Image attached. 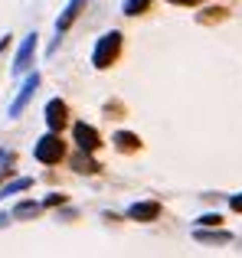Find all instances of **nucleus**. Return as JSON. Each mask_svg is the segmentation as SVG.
<instances>
[{
	"label": "nucleus",
	"mask_w": 242,
	"mask_h": 258,
	"mask_svg": "<svg viewBox=\"0 0 242 258\" xmlns=\"http://www.w3.org/2000/svg\"><path fill=\"white\" fill-rule=\"evenodd\" d=\"M115 144H118V151L131 154V151H138V147H141V138H138V134H131V131H118L115 134Z\"/></svg>",
	"instance_id": "obj_10"
},
{
	"label": "nucleus",
	"mask_w": 242,
	"mask_h": 258,
	"mask_svg": "<svg viewBox=\"0 0 242 258\" xmlns=\"http://www.w3.org/2000/svg\"><path fill=\"white\" fill-rule=\"evenodd\" d=\"M33 154H36L39 164H59V160L66 157V144H63V138L52 131V134H46V138H39V144H36Z\"/></svg>",
	"instance_id": "obj_2"
},
{
	"label": "nucleus",
	"mask_w": 242,
	"mask_h": 258,
	"mask_svg": "<svg viewBox=\"0 0 242 258\" xmlns=\"http://www.w3.org/2000/svg\"><path fill=\"white\" fill-rule=\"evenodd\" d=\"M223 17H226V10H223V7H210V10H206L200 20H203V23H210V20H223Z\"/></svg>",
	"instance_id": "obj_15"
},
{
	"label": "nucleus",
	"mask_w": 242,
	"mask_h": 258,
	"mask_svg": "<svg viewBox=\"0 0 242 258\" xmlns=\"http://www.w3.org/2000/svg\"><path fill=\"white\" fill-rule=\"evenodd\" d=\"M72 134H76V144H79V151H89V154H95V151H98V144H102L98 131H95L92 124H85V121H79V124L72 127Z\"/></svg>",
	"instance_id": "obj_3"
},
{
	"label": "nucleus",
	"mask_w": 242,
	"mask_h": 258,
	"mask_svg": "<svg viewBox=\"0 0 242 258\" xmlns=\"http://www.w3.org/2000/svg\"><path fill=\"white\" fill-rule=\"evenodd\" d=\"M229 239H232V235L229 232H219V229H216V232H203V229L197 232V242H213V245H216V242H229Z\"/></svg>",
	"instance_id": "obj_12"
},
{
	"label": "nucleus",
	"mask_w": 242,
	"mask_h": 258,
	"mask_svg": "<svg viewBox=\"0 0 242 258\" xmlns=\"http://www.w3.org/2000/svg\"><path fill=\"white\" fill-rule=\"evenodd\" d=\"M30 176H20V180H13V183H7L4 189H0V200H4V196H13V193H20V189H30Z\"/></svg>",
	"instance_id": "obj_11"
},
{
	"label": "nucleus",
	"mask_w": 242,
	"mask_h": 258,
	"mask_svg": "<svg viewBox=\"0 0 242 258\" xmlns=\"http://www.w3.org/2000/svg\"><path fill=\"white\" fill-rule=\"evenodd\" d=\"M167 4H197V0H167Z\"/></svg>",
	"instance_id": "obj_20"
},
{
	"label": "nucleus",
	"mask_w": 242,
	"mask_h": 258,
	"mask_svg": "<svg viewBox=\"0 0 242 258\" xmlns=\"http://www.w3.org/2000/svg\"><path fill=\"white\" fill-rule=\"evenodd\" d=\"M66 196H59V193H52V196H46V206H59Z\"/></svg>",
	"instance_id": "obj_18"
},
{
	"label": "nucleus",
	"mask_w": 242,
	"mask_h": 258,
	"mask_svg": "<svg viewBox=\"0 0 242 258\" xmlns=\"http://www.w3.org/2000/svg\"><path fill=\"white\" fill-rule=\"evenodd\" d=\"M66 121H69V108H66V101L52 98L49 105H46V124H49V131L59 134L66 127Z\"/></svg>",
	"instance_id": "obj_4"
},
{
	"label": "nucleus",
	"mask_w": 242,
	"mask_h": 258,
	"mask_svg": "<svg viewBox=\"0 0 242 258\" xmlns=\"http://www.w3.org/2000/svg\"><path fill=\"white\" fill-rule=\"evenodd\" d=\"M128 216H131L134 222H154L160 216V203H134L131 209H128Z\"/></svg>",
	"instance_id": "obj_7"
},
{
	"label": "nucleus",
	"mask_w": 242,
	"mask_h": 258,
	"mask_svg": "<svg viewBox=\"0 0 242 258\" xmlns=\"http://www.w3.org/2000/svg\"><path fill=\"white\" fill-rule=\"evenodd\" d=\"M200 226H219V222H223V216H219V213H206V216H200Z\"/></svg>",
	"instance_id": "obj_16"
},
{
	"label": "nucleus",
	"mask_w": 242,
	"mask_h": 258,
	"mask_svg": "<svg viewBox=\"0 0 242 258\" xmlns=\"http://www.w3.org/2000/svg\"><path fill=\"white\" fill-rule=\"evenodd\" d=\"M33 52H36V33H30V36L23 39V46H20V52H17V62H13V72H26L30 69V62H33Z\"/></svg>",
	"instance_id": "obj_6"
},
{
	"label": "nucleus",
	"mask_w": 242,
	"mask_h": 258,
	"mask_svg": "<svg viewBox=\"0 0 242 258\" xmlns=\"http://www.w3.org/2000/svg\"><path fill=\"white\" fill-rule=\"evenodd\" d=\"M229 206L236 209V213H242V193H239V196H232V200H229Z\"/></svg>",
	"instance_id": "obj_19"
},
{
	"label": "nucleus",
	"mask_w": 242,
	"mask_h": 258,
	"mask_svg": "<svg viewBox=\"0 0 242 258\" xmlns=\"http://www.w3.org/2000/svg\"><path fill=\"white\" fill-rule=\"evenodd\" d=\"M118 52H121V33H118V30L105 33V36L98 39L95 52H92V62H95V69H108V66L118 59Z\"/></svg>",
	"instance_id": "obj_1"
},
{
	"label": "nucleus",
	"mask_w": 242,
	"mask_h": 258,
	"mask_svg": "<svg viewBox=\"0 0 242 258\" xmlns=\"http://www.w3.org/2000/svg\"><path fill=\"white\" fill-rule=\"evenodd\" d=\"M82 4L85 0H69V7H66V13L59 17V23H56V33H66L72 26V20L79 17V10H82Z\"/></svg>",
	"instance_id": "obj_8"
},
{
	"label": "nucleus",
	"mask_w": 242,
	"mask_h": 258,
	"mask_svg": "<svg viewBox=\"0 0 242 258\" xmlns=\"http://www.w3.org/2000/svg\"><path fill=\"white\" fill-rule=\"evenodd\" d=\"M36 88H39V76L33 72V76L23 82V88H20V95L13 98V105H10V118H20V111L30 105V98H33V92H36Z\"/></svg>",
	"instance_id": "obj_5"
},
{
	"label": "nucleus",
	"mask_w": 242,
	"mask_h": 258,
	"mask_svg": "<svg viewBox=\"0 0 242 258\" xmlns=\"http://www.w3.org/2000/svg\"><path fill=\"white\" fill-rule=\"evenodd\" d=\"M36 213H39L36 203H20V206H17V216H20V219H30V216H36Z\"/></svg>",
	"instance_id": "obj_14"
},
{
	"label": "nucleus",
	"mask_w": 242,
	"mask_h": 258,
	"mask_svg": "<svg viewBox=\"0 0 242 258\" xmlns=\"http://www.w3.org/2000/svg\"><path fill=\"white\" fill-rule=\"evenodd\" d=\"M72 170H79V173H98L102 167L92 160L89 151H82V154H76V157H72Z\"/></svg>",
	"instance_id": "obj_9"
},
{
	"label": "nucleus",
	"mask_w": 242,
	"mask_h": 258,
	"mask_svg": "<svg viewBox=\"0 0 242 258\" xmlns=\"http://www.w3.org/2000/svg\"><path fill=\"white\" fill-rule=\"evenodd\" d=\"M13 164V154H7V151H0V173H7V167Z\"/></svg>",
	"instance_id": "obj_17"
},
{
	"label": "nucleus",
	"mask_w": 242,
	"mask_h": 258,
	"mask_svg": "<svg viewBox=\"0 0 242 258\" xmlns=\"http://www.w3.org/2000/svg\"><path fill=\"white\" fill-rule=\"evenodd\" d=\"M147 4H151V0H125L121 10H125V17H138V13L147 10Z\"/></svg>",
	"instance_id": "obj_13"
}]
</instances>
